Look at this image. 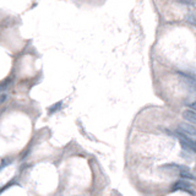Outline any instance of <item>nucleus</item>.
I'll return each mask as SVG.
<instances>
[{
	"instance_id": "f257e3e1",
	"label": "nucleus",
	"mask_w": 196,
	"mask_h": 196,
	"mask_svg": "<svg viewBox=\"0 0 196 196\" xmlns=\"http://www.w3.org/2000/svg\"><path fill=\"white\" fill-rule=\"evenodd\" d=\"M175 135L178 136V139L180 140V142H181V146H183L184 148L196 152V140H192V139L187 137V136H185V135L180 134L179 131H175Z\"/></svg>"
},
{
	"instance_id": "f03ea898",
	"label": "nucleus",
	"mask_w": 196,
	"mask_h": 196,
	"mask_svg": "<svg viewBox=\"0 0 196 196\" xmlns=\"http://www.w3.org/2000/svg\"><path fill=\"white\" fill-rule=\"evenodd\" d=\"M177 131H179L180 134L185 135V136L192 139V140H196V128L190 125V124H180L179 129Z\"/></svg>"
},
{
	"instance_id": "7ed1b4c3",
	"label": "nucleus",
	"mask_w": 196,
	"mask_h": 196,
	"mask_svg": "<svg viewBox=\"0 0 196 196\" xmlns=\"http://www.w3.org/2000/svg\"><path fill=\"white\" fill-rule=\"evenodd\" d=\"M183 118H184L186 122L190 123L192 126H195V128H196V113L195 112L186 109V110H184V112H183Z\"/></svg>"
},
{
	"instance_id": "20e7f679",
	"label": "nucleus",
	"mask_w": 196,
	"mask_h": 196,
	"mask_svg": "<svg viewBox=\"0 0 196 196\" xmlns=\"http://www.w3.org/2000/svg\"><path fill=\"white\" fill-rule=\"evenodd\" d=\"M189 187L190 185L187 184V183H184V181H178L174 184V190H189Z\"/></svg>"
},
{
	"instance_id": "39448f33",
	"label": "nucleus",
	"mask_w": 196,
	"mask_h": 196,
	"mask_svg": "<svg viewBox=\"0 0 196 196\" xmlns=\"http://www.w3.org/2000/svg\"><path fill=\"white\" fill-rule=\"evenodd\" d=\"M180 175H181L183 178H186V179H194V177L189 173V170H184V172H181V173H180Z\"/></svg>"
},
{
	"instance_id": "423d86ee",
	"label": "nucleus",
	"mask_w": 196,
	"mask_h": 196,
	"mask_svg": "<svg viewBox=\"0 0 196 196\" xmlns=\"http://www.w3.org/2000/svg\"><path fill=\"white\" fill-rule=\"evenodd\" d=\"M190 108H192V109H195V110H196V101L194 103H191V104H190Z\"/></svg>"
}]
</instances>
